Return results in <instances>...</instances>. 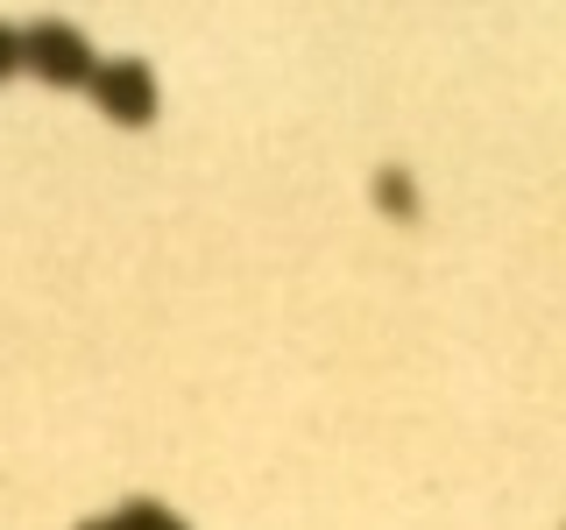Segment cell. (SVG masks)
I'll return each instance as SVG.
<instances>
[{"label":"cell","mask_w":566,"mask_h":530,"mask_svg":"<svg viewBox=\"0 0 566 530\" xmlns=\"http://www.w3.org/2000/svg\"><path fill=\"white\" fill-rule=\"evenodd\" d=\"M22 64L43 85H93V43H85L71 22H29L22 29Z\"/></svg>","instance_id":"cell-1"},{"label":"cell","mask_w":566,"mask_h":530,"mask_svg":"<svg viewBox=\"0 0 566 530\" xmlns=\"http://www.w3.org/2000/svg\"><path fill=\"white\" fill-rule=\"evenodd\" d=\"M93 93H99V114L114 128H149L156 120V71L120 57V64H93Z\"/></svg>","instance_id":"cell-2"},{"label":"cell","mask_w":566,"mask_h":530,"mask_svg":"<svg viewBox=\"0 0 566 530\" xmlns=\"http://www.w3.org/2000/svg\"><path fill=\"white\" fill-rule=\"evenodd\" d=\"M376 199H382L389 220H418V191H411L403 170H376Z\"/></svg>","instance_id":"cell-3"},{"label":"cell","mask_w":566,"mask_h":530,"mask_svg":"<svg viewBox=\"0 0 566 530\" xmlns=\"http://www.w3.org/2000/svg\"><path fill=\"white\" fill-rule=\"evenodd\" d=\"M120 530H185V523H177L164 502H149V495H142V502L120 509Z\"/></svg>","instance_id":"cell-4"},{"label":"cell","mask_w":566,"mask_h":530,"mask_svg":"<svg viewBox=\"0 0 566 530\" xmlns=\"http://www.w3.org/2000/svg\"><path fill=\"white\" fill-rule=\"evenodd\" d=\"M14 71H22V29H8V22H0V85H8Z\"/></svg>","instance_id":"cell-5"},{"label":"cell","mask_w":566,"mask_h":530,"mask_svg":"<svg viewBox=\"0 0 566 530\" xmlns=\"http://www.w3.org/2000/svg\"><path fill=\"white\" fill-rule=\"evenodd\" d=\"M78 530H120V517H93V523H78Z\"/></svg>","instance_id":"cell-6"}]
</instances>
